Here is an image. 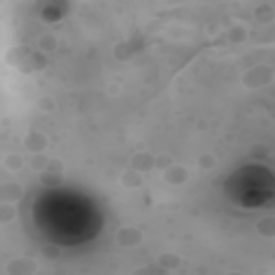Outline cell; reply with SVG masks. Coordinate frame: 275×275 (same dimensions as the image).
<instances>
[{"label":"cell","instance_id":"1","mask_svg":"<svg viewBox=\"0 0 275 275\" xmlns=\"http://www.w3.org/2000/svg\"><path fill=\"white\" fill-rule=\"evenodd\" d=\"M39 271V266L30 258H13L11 262H6L4 273L6 275H34Z\"/></svg>","mask_w":275,"mask_h":275},{"label":"cell","instance_id":"13","mask_svg":"<svg viewBox=\"0 0 275 275\" xmlns=\"http://www.w3.org/2000/svg\"><path fill=\"white\" fill-rule=\"evenodd\" d=\"M215 164H217V159L213 155H200L198 157V166H200V168L211 170V168H215Z\"/></svg>","mask_w":275,"mask_h":275},{"label":"cell","instance_id":"4","mask_svg":"<svg viewBox=\"0 0 275 275\" xmlns=\"http://www.w3.org/2000/svg\"><path fill=\"white\" fill-rule=\"evenodd\" d=\"M187 176H190V172H187L183 166H168V168L164 170V178H166V183H170V185H183Z\"/></svg>","mask_w":275,"mask_h":275},{"label":"cell","instance_id":"15","mask_svg":"<svg viewBox=\"0 0 275 275\" xmlns=\"http://www.w3.org/2000/svg\"><path fill=\"white\" fill-rule=\"evenodd\" d=\"M232 39L234 41H243L245 39V28L241 26V28H234V30H232Z\"/></svg>","mask_w":275,"mask_h":275},{"label":"cell","instance_id":"5","mask_svg":"<svg viewBox=\"0 0 275 275\" xmlns=\"http://www.w3.org/2000/svg\"><path fill=\"white\" fill-rule=\"evenodd\" d=\"M157 264L162 266V271H178L180 264H183V258H180L178 254H172V252H166V254H162L157 258Z\"/></svg>","mask_w":275,"mask_h":275},{"label":"cell","instance_id":"11","mask_svg":"<svg viewBox=\"0 0 275 275\" xmlns=\"http://www.w3.org/2000/svg\"><path fill=\"white\" fill-rule=\"evenodd\" d=\"M122 185L125 187H129V190H134V187H138L142 183V178H140V174H138L136 170H129V172H125V174H122Z\"/></svg>","mask_w":275,"mask_h":275},{"label":"cell","instance_id":"12","mask_svg":"<svg viewBox=\"0 0 275 275\" xmlns=\"http://www.w3.org/2000/svg\"><path fill=\"white\" fill-rule=\"evenodd\" d=\"M258 232L264 234V236H273L275 234V224H273L271 217H264V220L258 224Z\"/></svg>","mask_w":275,"mask_h":275},{"label":"cell","instance_id":"3","mask_svg":"<svg viewBox=\"0 0 275 275\" xmlns=\"http://www.w3.org/2000/svg\"><path fill=\"white\" fill-rule=\"evenodd\" d=\"M24 146H26L28 153H32V155L43 153V150L48 148V138L43 134H39V132H30L24 140Z\"/></svg>","mask_w":275,"mask_h":275},{"label":"cell","instance_id":"7","mask_svg":"<svg viewBox=\"0 0 275 275\" xmlns=\"http://www.w3.org/2000/svg\"><path fill=\"white\" fill-rule=\"evenodd\" d=\"M18 217V211L13 202H0V224H9Z\"/></svg>","mask_w":275,"mask_h":275},{"label":"cell","instance_id":"9","mask_svg":"<svg viewBox=\"0 0 275 275\" xmlns=\"http://www.w3.org/2000/svg\"><path fill=\"white\" fill-rule=\"evenodd\" d=\"M4 168L11 170V172H18L24 168V157L22 155H6L4 157Z\"/></svg>","mask_w":275,"mask_h":275},{"label":"cell","instance_id":"10","mask_svg":"<svg viewBox=\"0 0 275 275\" xmlns=\"http://www.w3.org/2000/svg\"><path fill=\"white\" fill-rule=\"evenodd\" d=\"M56 48H58V41H56V37H52V34H43V37L39 39L41 52H54Z\"/></svg>","mask_w":275,"mask_h":275},{"label":"cell","instance_id":"14","mask_svg":"<svg viewBox=\"0 0 275 275\" xmlns=\"http://www.w3.org/2000/svg\"><path fill=\"white\" fill-rule=\"evenodd\" d=\"M37 108H39V110H43V112H54L56 104H54V99H52V97H41V99H39V104H37Z\"/></svg>","mask_w":275,"mask_h":275},{"label":"cell","instance_id":"8","mask_svg":"<svg viewBox=\"0 0 275 275\" xmlns=\"http://www.w3.org/2000/svg\"><path fill=\"white\" fill-rule=\"evenodd\" d=\"M134 166L138 168V172H142V170H146V168H153L155 166V159L146 155V153H140L138 157H134Z\"/></svg>","mask_w":275,"mask_h":275},{"label":"cell","instance_id":"2","mask_svg":"<svg viewBox=\"0 0 275 275\" xmlns=\"http://www.w3.org/2000/svg\"><path fill=\"white\" fill-rule=\"evenodd\" d=\"M142 241H144V234L136 226H122L116 232V243L122 245V248H136Z\"/></svg>","mask_w":275,"mask_h":275},{"label":"cell","instance_id":"6","mask_svg":"<svg viewBox=\"0 0 275 275\" xmlns=\"http://www.w3.org/2000/svg\"><path fill=\"white\" fill-rule=\"evenodd\" d=\"M22 187L20 185H0V202H16L18 198H22Z\"/></svg>","mask_w":275,"mask_h":275},{"label":"cell","instance_id":"16","mask_svg":"<svg viewBox=\"0 0 275 275\" xmlns=\"http://www.w3.org/2000/svg\"><path fill=\"white\" fill-rule=\"evenodd\" d=\"M43 256L52 260V258H56V256H58V250H56V248H46V250H43Z\"/></svg>","mask_w":275,"mask_h":275}]
</instances>
